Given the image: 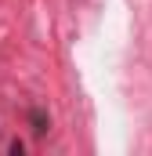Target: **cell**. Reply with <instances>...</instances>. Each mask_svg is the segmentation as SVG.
<instances>
[{"mask_svg":"<svg viewBox=\"0 0 152 156\" xmlns=\"http://www.w3.org/2000/svg\"><path fill=\"white\" fill-rule=\"evenodd\" d=\"M29 127H33V134H47V131H51V116H47L43 109H33V113H29Z\"/></svg>","mask_w":152,"mask_h":156,"instance_id":"6da1fadb","label":"cell"}]
</instances>
